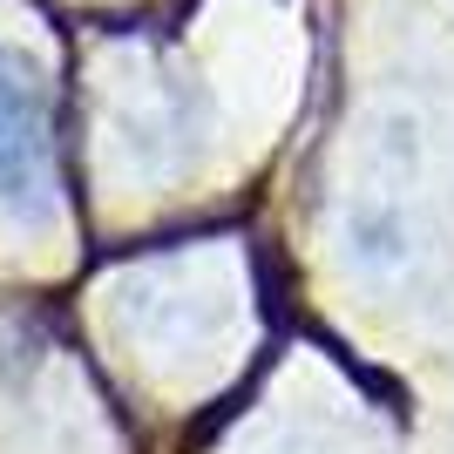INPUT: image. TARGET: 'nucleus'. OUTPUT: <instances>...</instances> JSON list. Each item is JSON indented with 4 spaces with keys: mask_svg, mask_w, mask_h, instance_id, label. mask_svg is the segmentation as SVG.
<instances>
[{
    "mask_svg": "<svg viewBox=\"0 0 454 454\" xmlns=\"http://www.w3.org/2000/svg\"><path fill=\"white\" fill-rule=\"evenodd\" d=\"M55 197V136H48V89L20 55L0 48V204L48 210Z\"/></svg>",
    "mask_w": 454,
    "mask_h": 454,
    "instance_id": "1",
    "label": "nucleus"
}]
</instances>
